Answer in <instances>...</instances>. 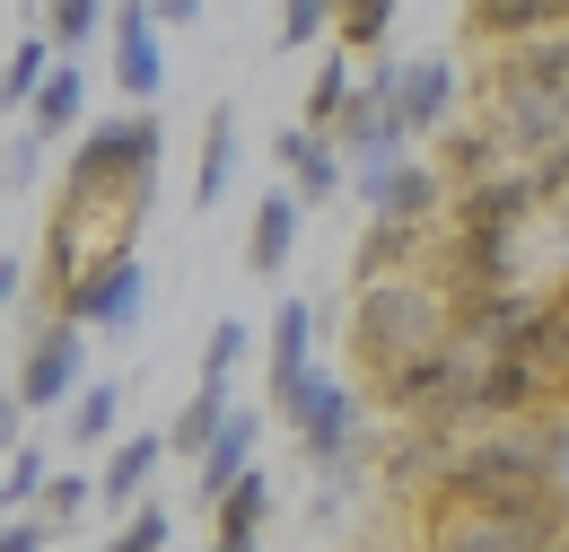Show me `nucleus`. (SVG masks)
<instances>
[{
  "label": "nucleus",
  "mask_w": 569,
  "mask_h": 552,
  "mask_svg": "<svg viewBox=\"0 0 569 552\" xmlns=\"http://www.w3.org/2000/svg\"><path fill=\"white\" fill-rule=\"evenodd\" d=\"M167 544H176V518L149 500V509H132V518L114 526V544H106V552H167Z\"/></svg>",
  "instance_id": "nucleus-31"
},
{
  "label": "nucleus",
  "mask_w": 569,
  "mask_h": 552,
  "mask_svg": "<svg viewBox=\"0 0 569 552\" xmlns=\"http://www.w3.org/2000/svg\"><path fill=\"white\" fill-rule=\"evenodd\" d=\"M79 115H88V79H79L71 62H62L53 79H44V97L27 106V132H36V140H53V132H71Z\"/></svg>",
  "instance_id": "nucleus-27"
},
{
  "label": "nucleus",
  "mask_w": 569,
  "mask_h": 552,
  "mask_svg": "<svg viewBox=\"0 0 569 552\" xmlns=\"http://www.w3.org/2000/svg\"><path fill=\"white\" fill-rule=\"evenodd\" d=\"M456 343V298L438 289V280H377V289H359L351 307V359L377 377V386H395L412 359Z\"/></svg>",
  "instance_id": "nucleus-3"
},
{
  "label": "nucleus",
  "mask_w": 569,
  "mask_h": 552,
  "mask_svg": "<svg viewBox=\"0 0 569 552\" xmlns=\"http://www.w3.org/2000/svg\"><path fill=\"white\" fill-rule=\"evenodd\" d=\"M79 368H88V343H79V325H44L27 359H18V404L36 413V404H62L79 395Z\"/></svg>",
  "instance_id": "nucleus-11"
},
{
  "label": "nucleus",
  "mask_w": 569,
  "mask_h": 552,
  "mask_svg": "<svg viewBox=\"0 0 569 552\" xmlns=\"http://www.w3.org/2000/svg\"><path fill=\"white\" fill-rule=\"evenodd\" d=\"M368 219H386V228H438V210H447V176L421 167V158H403V167H377V176H351Z\"/></svg>",
  "instance_id": "nucleus-8"
},
{
  "label": "nucleus",
  "mask_w": 569,
  "mask_h": 552,
  "mask_svg": "<svg viewBox=\"0 0 569 552\" xmlns=\"http://www.w3.org/2000/svg\"><path fill=\"white\" fill-rule=\"evenodd\" d=\"M141 307H149V264L141 255H106L88 280H71L62 289V325H97V334H132L141 325Z\"/></svg>",
  "instance_id": "nucleus-6"
},
{
  "label": "nucleus",
  "mask_w": 569,
  "mask_h": 552,
  "mask_svg": "<svg viewBox=\"0 0 569 552\" xmlns=\"http://www.w3.org/2000/svg\"><path fill=\"white\" fill-rule=\"evenodd\" d=\"M246 343H254V325H246V316H219L211 343H202V386H228L237 359H246Z\"/></svg>",
  "instance_id": "nucleus-29"
},
{
  "label": "nucleus",
  "mask_w": 569,
  "mask_h": 552,
  "mask_svg": "<svg viewBox=\"0 0 569 552\" xmlns=\"http://www.w3.org/2000/svg\"><path fill=\"white\" fill-rule=\"evenodd\" d=\"M228 421H237V404H228V386H193V404H184V413L167 421V447L202 465V456L219 447V430H228Z\"/></svg>",
  "instance_id": "nucleus-21"
},
{
  "label": "nucleus",
  "mask_w": 569,
  "mask_h": 552,
  "mask_svg": "<svg viewBox=\"0 0 569 552\" xmlns=\"http://www.w3.org/2000/svg\"><path fill=\"white\" fill-rule=\"evenodd\" d=\"M88 500H97V483H88V474H53V491H44V526H71Z\"/></svg>",
  "instance_id": "nucleus-33"
},
{
  "label": "nucleus",
  "mask_w": 569,
  "mask_h": 552,
  "mask_svg": "<svg viewBox=\"0 0 569 552\" xmlns=\"http://www.w3.org/2000/svg\"><path fill=\"white\" fill-rule=\"evenodd\" d=\"M53 70H62V53H53V36H44V27H27V36L9 45V62H0V106H9V115H18V106H36Z\"/></svg>",
  "instance_id": "nucleus-20"
},
{
  "label": "nucleus",
  "mask_w": 569,
  "mask_h": 552,
  "mask_svg": "<svg viewBox=\"0 0 569 552\" xmlns=\"http://www.w3.org/2000/svg\"><path fill=\"white\" fill-rule=\"evenodd\" d=\"M517 158H508V140L491 124H456L447 132V194H473V185H499Z\"/></svg>",
  "instance_id": "nucleus-18"
},
{
  "label": "nucleus",
  "mask_w": 569,
  "mask_h": 552,
  "mask_svg": "<svg viewBox=\"0 0 569 552\" xmlns=\"http://www.w3.org/2000/svg\"><path fill=\"white\" fill-rule=\"evenodd\" d=\"M473 27H482V36H508V53H517V45H535V36H561L569 9L561 0H491V9H473Z\"/></svg>",
  "instance_id": "nucleus-23"
},
{
  "label": "nucleus",
  "mask_w": 569,
  "mask_h": 552,
  "mask_svg": "<svg viewBox=\"0 0 569 552\" xmlns=\"http://www.w3.org/2000/svg\"><path fill=\"white\" fill-rule=\"evenodd\" d=\"M535 210H543V194H535V167H508L499 185L456 194V203H447V219H456V228H499V237H517Z\"/></svg>",
  "instance_id": "nucleus-14"
},
{
  "label": "nucleus",
  "mask_w": 569,
  "mask_h": 552,
  "mask_svg": "<svg viewBox=\"0 0 569 552\" xmlns=\"http://www.w3.org/2000/svg\"><path fill=\"white\" fill-rule=\"evenodd\" d=\"M36 158H44V140L27 132L18 149H9V158H0V167H9V185H36Z\"/></svg>",
  "instance_id": "nucleus-37"
},
{
  "label": "nucleus",
  "mask_w": 569,
  "mask_h": 552,
  "mask_svg": "<svg viewBox=\"0 0 569 552\" xmlns=\"http://www.w3.org/2000/svg\"><path fill=\"white\" fill-rule=\"evenodd\" d=\"M447 509H473V518H508L526 535H552L561 544V430H508V438H482L447 465L438 483Z\"/></svg>",
  "instance_id": "nucleus-1"
},
{
  "label": "nucleus",
  "mask_w": 569,
  "mask_h": 552,
  "mask_svg": "<svg viewBox=\"0 0 569 552\" xmlns=\"http://www.w3.org/2000/svg\"><path fill=\"white\" fill-rule=\"evenodd\" d=\"M543 395H552V386H543L517 351H499V359H482V395H473V413H517V421H526Z\"/></svg>",
  "instance_id": "nucleus-22"
},
{
  "label": "nucleus",
  "mask_w": 569,
  "mask_h": 552,
  "mask_svg": "<svg viewBox=\"0 0 569 552\" xmlns=\"http://www.w3.org/2000/svg\"><path fill=\"white\" fill-rule=\"evenodd\" d=\"M18 413H27V404L0 395V474H9V456H18Z\"/></svg>",
  "instance_id": "nucleus-38"
},
{
  "label": "nucleus",
  "mask_w": 569,
  "mask_h": 552,
  "mask_svg": "<svg viewBox=\"0 0 569 552\" xmlns=\"http://www.w3.org/2000/svg\"><path fill=\"white\" fill-rule=\"evenodd\" d=\"M44 491H53V465H44V447L27 438V447L9 456V474H0V509H9V518H27V509H36Z\"/></svg>",
  "instance_id": "nucleus-28"
},
{
  "label": "nucleus",
  "mask_w": 569,
  "mask_h": 552,
  "mask_svg": "<svg viewBox=\"0 0 569 552\" xmlns=\"http://www.w3.org/2000/svg\"><path fill=\"white\" fill-rule=\"evenodd\" d=\"M71 438L79 447H114V438H123V386H114V377H97V386L71 395Z\"/></svg>",
  "instance_id": "nucleus-25"
},
{
  "label": "nucleus",
  "mask_w": 569,
  "mask_h": 552,
  "mask_svg": "<svg viewBox=\"0 0 569 552\" xmlns=\"http://www.w3.org/2000/svg\"><path fill=\"white\" fill-rule=\"evenodd\" d=\"M97 0H53L44 9V36H53V53H79V45H97Z\"/></svg>",
  "instance_id": "nucleus-30"
},
{
  "label": "nucleus",
  "mask_w": 569,
  "mask_h": 552,
  "mask_svg": "<svg viewBox=\"0 0 569 552\" xmlns=\"http://www.w3.org/2000/svg\"><path fill=\"white\" fill-rule=\"evenodd\" d=\"M254 438H263V413H246V404H237V421L219 430V447L202 456V474H193V491H202L211 509H219L237 483H246V474H254Z\"/></svg>",
  "instance_id": "nucleus-17"
},
{
  "label": "nucleus",
  "mask_w": 569,
  "mask_h": 552,
  "mask_svg": "<svg viewBox=\"0 0 569 552\" xmlns=\"http://www.w3.org/2000/svg\"><path fill=\"white\" fill-rule=\"evenodd\" d=\"M18 280H27V255H0V316H9V298H18Z\"/></svg>",
  "instance_id": "nucleus-39"
},
{
  "label": "nucleus",
  "mask_w": 569,
  "mask_h": 552,
  "mask_svg": "<svg viewBox=\"0 0 569 552\" xmlns=\"http://www.w3.org/2000/svg\"><path fill=\"white\" fill-rule=\"evenodd\" d=\"M561 264H569V228H561Z\"/></svg>",
  "instance_id": "nucleus-40"
},
{
  "label": "nucleus",
  "mask_w": 569,
  "mask_h": 552,
  "mask_svg": "<svg viewBox=\"0 0 569 552\" xmlns=\"http://www.w3.org/2000/svg\"><path fill=\"white\" fill-rule=\"evenodd\" d=\"M281 421L298 430V447H307L316 465H342V456H351V438H359V395L342 386V377H325V368H316V377L281 404Z\"/></svg>",
  "instance_id": "nucleus-7"
},
{
  "label": "nucleus",
  "mask_w": 569,
  "mask_h": 552,
  "mask_svg": "<svg viewBox=\"0 0 569 552\" xmlns=\"http://www.w3.org/2000/svg\"><path fill=\"white\" fill-rule=\"evenodd\" d=\"M167 465V430H132V438H114L106 447V474H97V500L114 509V518H132L149 509V474Z\"/></svg>",
  "instance_id": "nucleus-13"
},
{
  "label": "nucleus",
  "mask_w": 569,
  "mask_h": 552,
  "mask_svg": "<svg viewBox=\"0 0 569 552\" xmlns=\"http://www.w3.org/2000/svg\"><path fill=\"white\" fill-rule=\"evenodd\" d=\"M386 27H395V0H359V9H333V36H342V53H359V45H386Z\"/></svg>",
  "instance_id": "nucleus-32"
},
{
  "label": "nucleus",
  "mask_w": 569,
  "mask_h": 552,
  "mask_svg": "<svg viewBox=\"0 0 569 552\" xmlns=\"http://www.w3.org/2000/svg\"><path fill=\"white\" fill-rule=\"evenodd\" d=\"M106 27H114V88L132 97V115H149V97L167 88V53H158V9L123 0V9H106Z\"/></svg>",
  "instance_id": "nucleus-9"
},
{
  "label": "nucleus",
  "mask_w": 569,
  "mask_h": 552,
  "mask_svg": "<svg viewBox=\"0 0 569 552\" xmlns=\"http://www.w3.org/2000/svg\"><path fill=\"white\" fill-rule=\"evenodd\" d=\"M456 97H465V79L447 53H412L403 62V88H395V124L403 132H456Z\"/></svg>",
  "instance_id": "nucleus-10"
},
{
  "label": "nucleus",
  "mask_w": 569,
  "mask_h": 552,
  "mask_svg": "<svg viewBox=\"0 0 569 552\" xmlns=\"http://www.w3.org/2000/svg\"><path fill=\"white\" fill-rule=\"evenodd\" d=\"M351 97H359V70H351V53L333 45L325 70H316V88H307V132H333V124L351 115Z\"/></svg>",
  "instance_id": "nucleus-26"
},
{
  "label": "nucleus",
  "mask_w": 569,
  "mask_h": 552,
  "mask_svg": "<svg viewBox=\"0 0 569 552\" xmlns=\"http://www.w3.org/2000/svg\"><path fill=\"white\" fill-rule=\"evenodd\" d=\"M517 167L552 158L569 140V27L561 36H535L517 53H491V115H482Z\"/></svg>",
  "instance_id": "nucleus-2"
},
{
  "label": "nucleus",
  "mask_w": 569,
  "mask_h": 552,
  "mask_svg": "<svg viewBox=\"0 0 569 552\" xmlns=\"http://www.w3.org/2000/svg\"><path fill=\"white\" fill-rule=\"evenodd\" d=\"M158 115H114L71 149V203H97V210H149V185H158Z\"/></svg>",
  "instance_id": "nucleus-4"
},
{
  "label": "nucleus",
  "mask_w": 569,
  "mask_h": 552,
  "mask_svg": "<svg viewBox=\"0 0 569 552\" xmlns=\"http://www.w3.org/2000/svg\"><path fill=\"white\" fill-rule=\"evenodd\" d=\"M272 149H281V176H289V194H298V203H333V194H342V176H351V167H342V140H333V132H307V124H289Z\"/></svg>",
  "instance_id": "nucleus-15"
},
{
  "label": "nucleus",
  "mask_w": 569,
  "mask_h": 552,
  "mask_svg": "<svg viewBox=\"0 0 569 552\" xmlns=\"http://www.w3.org/2000/svg\"><path fill=\"white\" fill-rule=\"evenodd\" d=\"M316 36H333V9H316V0H289V9H281V45H316Z\"/></svg>",
  "instance_id": "nucleus-34"
},
{
  "label": "nucleus",
  "mask_w": 569,
  "mask_h": 552,
  "mask_svg": "<svg viewBox=\"0 0 569 552\" xmlns=\"http://www.w3.org/2000/svg\"><path fill=\"white\" fill-rule=\"evenodd\" d=\"M307 377H316V307L289 289L272 307V404H289Z\"/></svg>",
  "instance_id": "nucleus-16"
},
{
  "label": "nucleus",
  "mask_w": 569,
  "mask_h": 552,
  "mask_svg": "<svg viewBox=\"0 0 569 552\" xmlns=\"http://www.w3.org/2000/svg\"><path fill=\"white\" fill-rule=\"evenodd\" d=\"M386 404L403 421H429V430H447V421H465L473 413V395H482V351H465V343H447V351H429V359H412L395 386H377Z\"/></svg>",
  "instance_id": "nucleus-5"
},
{
  "label": "nucleus",
  "mask_w": 569,
  "mask_h": 552,
  "mask_svg": "<svg viewBox=\"0 0 569 552\" xmlns=\"http://www.w3.org/2000/svg\"><path fill=\"white\" fill-rule=\"evenodd\" d=\"M228 167H237V106H211V124H202V176H193V203L202 210L228 203Z\"/></svg>",
  "instance_id": "nucleus-24"
},
{
  "label": "nucleus",
  "mask_w": 569,
  "mask_h": 552,
  "mask_svg": "<svg viewBox=\"0 0 569 552\" xmlns=\"http://www.w3.org/2000/svg\"><path fill=\"white\" fill-rule=\"evenodd\" d=\"M421 552H561L552 535H526V526H508V518H473V509H429L421 526Z\"/></svg>",
  "instance_id": "nucleus-12"
},
{
  "label": "nucleus",
  "mask_w": 569,
  "mask_h": 552,
  "mask_svg": "<svg viewBox=\"0 0 569 552\" xmlns=\"http://www.w3.org/2000/svg\"><path fill=\"white\" fill-rule=\"evenodd\" d=\"M289 255H298V194H263L254 228H246V264L254 273H289Z\"/></svg>",
  "instance_id": "nucleus-19"
},
{
  "label": "nucleus",
  "mask_w": 569,
  "mask_h": 552,
  "mask_svg": "<svg viewBox=\"0 0 569 552\" xmlns=\"http://www.w3.org/2000/svg\"><path fill=\"white\" fill-rule=\"evenodd\" d=\"M44 544H53L44 518H0V552H44Z\"/></svg>",
  "instance_id": "nucleus-36"
},
{
  "label": "nucleus",
  "mask_w": 569,
  "mask_h": 552,
  "mask_svg": "<svg viewBox=\"0 0 569 552\" xmlns=\"http://www.w3.org/2000/svg\"><path fill=\"white\" fill-rule=\"evenodd\" d=\"M535 194H543V203L569 219V140L552 149V158H535Z\"/></svg>",
  "instance_id": "nucleus-35"
}]
</instances>
